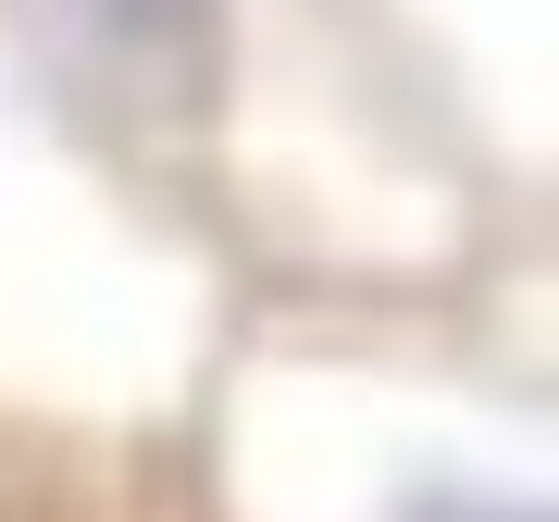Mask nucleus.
<instances>
[{"label":"nucleus","instance_id":"nucleus-1","mask_svg":"<svg viewBox=\"0 0 559 522\" xmlns=\"http://www.w3.org/2000/svg\"><path fill=\"white\" fill-rule=\"evenodd\" d=\"M75 75L124 100L138 124H200L224 100V50H237V0H50Z\"/></svg>","mask_w":559,"mask_h":522}]
</instances>
